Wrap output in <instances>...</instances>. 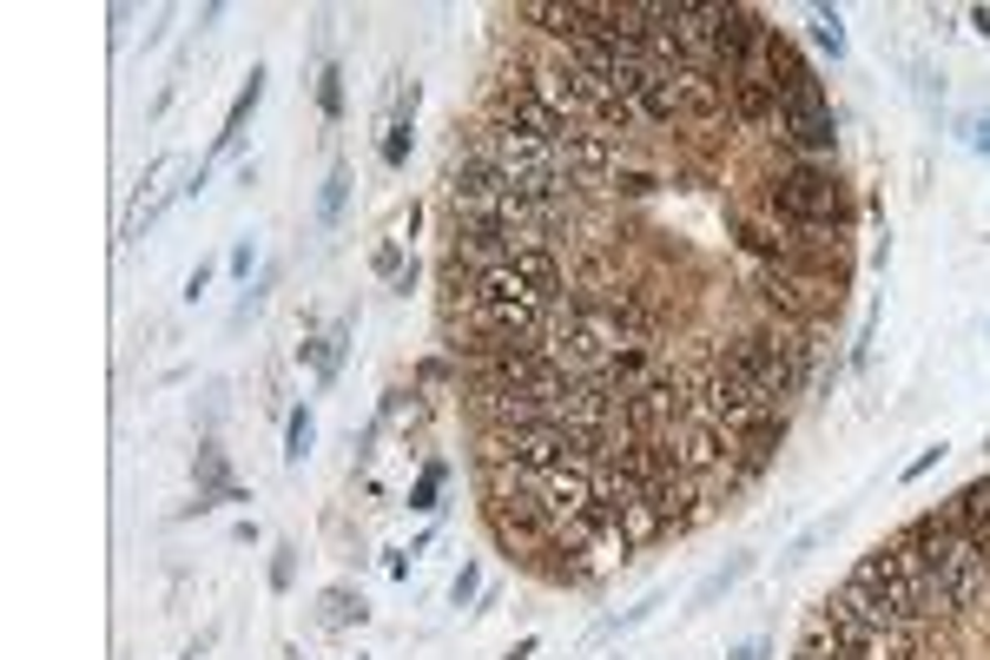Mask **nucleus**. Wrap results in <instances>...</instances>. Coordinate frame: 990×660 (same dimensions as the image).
<instances>
[{
	"label": "nucleus",
	"mask_w": 990,
	"mask_h": 660,
	"mask_svg": "<svg viewBox=\"0 0 990 660\" xmlns=\"http://www.w3.org/2000/svg\"><path fill=\"white\" fill-rule=\"evenodd\" d=\"M759 205H772L786 225H812V232H852V192L826 159H786L779 172L759 179L752 192Z\"/></svg>",
	"instance_id": "f257e3e1"
},
{
	"label": "nucleus",
	"mask_w": 990,
	"mask_h": 660,
	"mask_svg": "<svg viewBox=\"0 0 990 660\" xmlns=\"http://www.w3.org/2000/svg\"><path fill=\"white\" fill-rule=\"evenodd\" d=\"M714 357L727 370H740L746 384H759L772 403H792L812 384V337L806 331H734Z\"/></svg>",
	"instance_id": "f03ea898"
},
{
	"label": "nucleus",
	"mask_w": 990,
	"mask_h": 660,
	"mask_svg": "<svg viewBox=\"0 0 990 660\" xmlns=\"http://www.w3.org/2000/svg\"><path fill=\"white\" fill-rule=\"evenodd\" d=\"M766 87L779 93V106H819L826 100V80L812 73V60L772 27V40H766Z\"/></svg>",
	"instance_id": "7ed1b4c3"
},
{
	"label": "nucleus",
	"mask_w": 990,
	"mask_h": 660,
	"mask_svg": "<svg viewBox=\"0 0 990 660\" xmlns=\"http://www.w3.org/2000/svg\"><path fill=\"white\" fill-rule=\"evenodd\" d=\"M779 145L792 159H832V145H839L832 100H819V106H779Z\"/></svg>",
	"instance_id": "20e7f679"
},
{
	"label": "nucleus",
	"mask_w": 990,
	"mask_h": 660,
	"mask_svg": "<svg viewBox=\"0 0 990 660\" xmlns=\"http://www.w3.org/2000/svg\"><path fill=\"white\" fill-rule=\"evenodd\" d=\"M727 113H734V126L766 132L779 126V93L766 87V73H740V80H727Z\"/></svg>",
	"instance_id": "39448f33"
},
{
	"label": "nucleus",
	"mask_w": 990,
	"mask_h": 660,
	"mask_svg": "<svg viewBox=\"0 0 990 660\" xmlns=\"http://www.w3.org/2000/svg\"><path fill=\"white\" fill-rule=\"evenodd\" d=\"M951 522H958V535L978 548V561L990 568V483H971V489L951 496Z\"/></svg>",
	"instance_id": "423d86ee"
},
{
	"label": "nucleus",
	"mask_w": 990,
	"mask_h": 660,
	"mask_svg": "<svg viewBox=\"0 0 990 660\" xmlns=\"http://www.w3.org/2000/svg\"><path fill=\"white\" fill-rule=\"evenodd\" d=\"M257 100H264V73L251 67V80L239 87V100H232V113H225V132H219V152H232L239 145V132H245V120L257 113Z\"/></svg>",
	"instance_id": "0eeeda50"
},
{
	"label": "nucleus",
	"mask_w": 990,
	"mask_h": 660,
	"mask_svg": "<svg viewBox=\"0 0 990 660\" xmlns=\"http://www.w3.org/2000/svg\"><path fill=\"white\" fill-rule=\"evenodd\" d=\"M410 113H416V87H410V100H403L396 126H390V139H383V165H403V159H410Z\"/></svg>",
	"instance_id": "6e6552de"
},
{
	"label": "nucleus",
	"mask_w": 990,
	"mask_h": 660,
	"mask_svg": "<svg viewBox=\"0 0 990 660\" xmlns=\"http://www.w3.org/2000/svg\"><path fill=\"white\" fill-rule=\"evenodd\" d=\"M311 436H317V416H311V409H291V423H284V456H291V463H304Z\"/></svg>",
	"instance_id": "1a4fd4ad"
},
{
	"label": "nucleus",
	"mask_w": 990,
	"mask_h": 660,
	"mask_svg": "<svg viewBox=\"0 0 990 660\" xmlns=\"http://www.w3.org/2000/svg\"><path fill=\"white\" fill-rule=\"evenodd\" d=\"M344 192H351V172H344V165H331V179H324V199H317V219H324V225H337V212H344Z\"/></svg>",
	"instance_id": "9d476101"
},
{
	"label": "nucleus",
	"mask_w": 990,
	"mask_h": 660,
	"mask_svg": "<svg viewBox=\"0 0 990 660\" xmlns=\"http://www.w3.org/2000/svg\"><path fill=\"white\" fill-rule=\"evenodd\" d=\"M812 33H819V47H826L832 60L846 53V33H839V13H832V7H812Z\"/></svg>",
	"instance_id": "9b49d317"
},
{
	"label": "nucleus",
	"mask_w": 990,
	"mask_h": 660,
	"mask_svg": "<svg viewBox=\"0 0 990 660\" xmlns=\"http://www.w3.org/2000/svg\"><path fill=\"white\" fill-rule=\"evenodd\" d=\"M746 568H752V561H727V568H720V575H707V581H700V595H694V601H700V608H707V601H714V595H727V588H734V581H740Z\"/></svg>",
	"instance_id": "f8f14e48"
},
{
	"label": "nucleus",
	"mask_w": 990,
	"mask_h": 660,
	"mask_svg": "<svg viewBox=\"0 0 990 660\" xmlns=\"http://www.w3.org/2000/svg\"><path fill=\"white\" fill-rule=\"evenodd\" d=\"M317 106H324V120L344 113V73H337V67H324V80H317Z\"/></svg>",
	"instance_id": "ddd939ff"
},
{
	"label": "nucleus",
	"mask_w": 990,
	"mask_h": 660,
	"mask_svg": "<svg viewBox=\"0 0 990 660\" xmlns=\"http://www.w3.org/2000/svg\"><path fill=\"white\" fill-rule=\"evenodd\" d=\"M324 615H331V621H364V601L344 595V588H331V595H324Z\"/></svg>",
	"instance_id": "4468645a"
},
{
	"label": "nucleus",
	"mask_w": 990,
	"mask_h": 660,
	"mask_svg": "<svg viewBox=\"0 0 990 660\" xmlns=\"http://www.w3.org/2000/svg\"><path fill=\"white\" fill-rule=\"evenodd\" d=\"M436 489H443V463H430V469H423V483H416L410 509H436Z\"/></svg>",
	"instance_id": "2eb2a0df"
},
{
	"label": "nucleus",
	"mask_w": 990,
	"mask_h": 660,
	"mask_svg": "<svg viewBox=\"0 0 990 660\" xmlns=\"http://www.w3.org/2000/svg\"><path fill=\"white\" fill-rule=\"evenodd\" d=\"M476 588H483V568H463V575L449 581V601H456V608H469V601H476Z\"/></svg>",
	"instance_id": "dca6fc26"
},
{
	"label": "nucleus",
	"mask_w": 990,
	"mask_h": 660,
	"mask_svg": "<svg viewBox=\"0 0 990 660\" xmlns=\"http://www.w3.org/2000/svg\"><path fill=\"white\" fill-rule=\"evenodd\" d=\"M376 277H403V245H376Z\"/></svg>",
	"instance_id": "f3484780"
},
{
	"label": "nucleus",
	"mask_w": 990,
	"mask_h": 660,
	"mask_svg": "<svg viewBox=\"0 0 990 660\" xmlns=\"http://www.w3.org/2000/svg\"><path fill=\"white\" fill-rule=\"evenodd\" d=\"M291 575H297V561H291V548L271 561V588H291Z\"/></svg>",
	"instance_id": "a211bd4d"
},
{
	"label": "nucleus",
	"mask_w": 990,
	"mask_h": 660,
	"mask_svg": "<svg viewBox=\"0 0 990 660\" xmlns=\"http://www.w3.org/2000/svg\"><path fill=\"white\" fill-rule=\"evenodd\" d=\"M205 284H212V264H199V271H192V277H185V297H192V304H199V297H205Z\"/></svg>",
	"instance_id": "6ab92c4d"
},
{
	"label": "nucleus",
	"mask_w": 990,
	"mask_h": 660,
	"mask_svg": "<svg viewBox=\"0 0 990 660\" xmlns=\"http://www.w3.org/2000/svg\"><path fill=\"white\" fill-rule=\"evenodd\" d=\"M938 456H944V443H938V449H925V456H918V463H911V469H905V483H918V476H925V469H938Z\"/></svg>",
	"instance_id": "aec40b11"
},
{
	"label": "nucleus",
	"mask_w": 990,
	"mask_h": 660,
	"mask_svg": "<svg viewBox=\"0 0 990 660\" xmlns=\"http://www.w3.org/2000/svg\"><path fill=\"white\" fill-rule=\"evenodd\" d=\"M971 27H978V33H990V7H978V13H971Z\"/></svg>",
	"instance_id": "412c9836"
},
{
	"label": "nucleus",
	"mask_w": 990,
	"mask_h": 660,
	"mask_svg": "<svg viewBox=\"0 0 990 660\" xmlns=\"http://www.w3.org/2000/svg\"><path fill=\"white\" fill-rule=\"evenodd\" d=\"M759 654H766V648H759V641H752V648H740V654H734V660H759Z\"/></svg>",
	"instance_id": "4be33fe9"
},
{
	"label": "nucleus",
	"mask_w": 990,
	"mask_h": 660,
	"mask_svg": "<svg viewBox=\"0 0 990 660\" xmlns=\"http://www.w3.org/2000/svg\"><path fill=\"white\" fill-rule=\"evenodd\" d=\"M978 152H990V126H984V132H978Z\"/></svg>",
	"instance_id": "5701e85b"
}]
</instances>
